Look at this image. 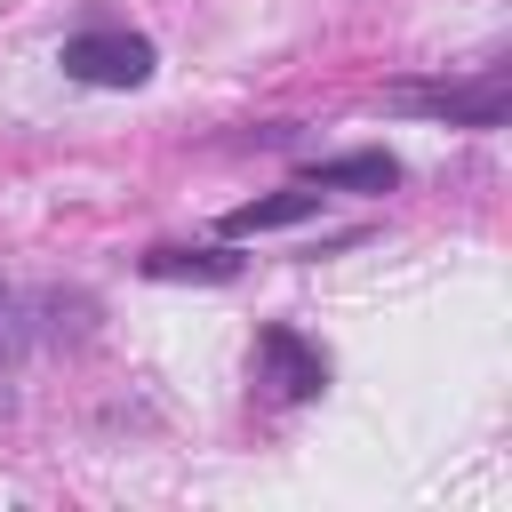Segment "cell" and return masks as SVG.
I'll return each instance as SVG.
<instances>
[{
	"label": "cell",
	"mask_w": 512,
	"mask_h": 512,
	"mask_svg": "<svg viewBox=\"0 0 512 512\" xmlns=\"http://www.w3.org/2000/svg\"><path fill=\"white\" fill-rule=\"evenodd\" d=\"M56 64H64V80H80V88H144L160 56H152V40L128 32V24H80V32L56 48Z\"/></svg>",
	"instance_id": "6da1fadb"
},
{
	"label": "cell",
	"mask_w": 512,
	"mask_h": 512,
	"mask_svg": "<svg viewBox=\"0 0 512 512\" xmlns=\"http://www.w3.org/2000/svg\"><path fill=\"white\" fill-rule=\"evenodd\" d=\"M392 104L400 112H424V120H448V128H504L512 80L488 64L480 80H408V88H392Z\"/></svg>",
	"instance_id": "7a4b0ae2"
},
{
	"label": "cell",
	"mask_w": 512,
	"mask_h": 512,
	"mask_svg": "<svg viewBox=\"0 0 512 512\" xmlns=\"http://www.w3.org/2000/svg\"><path fill=\"white\" fill-rule=\"evenodd\" d=\"M256 360H264V376L280 384V400H320V392H328V352H320L304 328H288V320H264V328H256Z\"/></svg>",
	"instance_id": "3957f363"
},
{
	"label": "cell",
	"mask_w": 512,
	"mask_h": 512,
	"mask_svg": "<svg viewBox=\"0 0 512 512\" xmlns=\"http://www.w3.org/2000/svg\"><path fill=\"white\" fill-rule=\"evenodd\" d=\"M296 184H312V192H392L400 160L392 152H336V160H312Z\"/></svg>",
	"instance_id": "277c9868"
},
{
	"label": "cell",
	"mask_w": 512,
	"mask_h": 512,
	"mask_svg": "<svg viewBox=\"0 0 512 512\" xmlns=\"http://www.w3.org/2000/svg\"><path fill=\"white\" fill-rule=\"evenodd\" d=\"M304 216H320V192H312V184H288V192L240 200V208L224 216V240H248V232H288V224H304Z\"/></svg>",
	"instance_id": "5b68a950"
},
{
	"label": "cell",
	"mask_w": 512,
	"mask_h": 512,
	"mask_svg": "<svg viewBox=\"0 0 512 512\" xmlns=\"http://www.w3.org/2000/svg\"><path fill=\"white\" fill-rule=\"evenodd\" d=\"M144 280H240V256L232 248H152Z\"/></svg>",
	"instance_id": "8992f818"
},
{
	"label": "cell",
	"mask_w": 512,
	"mask_h": 512,
	"mask_svg": "<svg viewBox=\"0 0 512 512\" xmlns=\"http://www.w3.org/2000/svg\"><path fill=\"white\" fill-rule=\"evenodd\" d=\"M32 336H40V328H32V296H16V288L0 280V368H8V360H24V352H32Z\"/></svg>",
	"instance_id": "52a82bcc"
},
{
	"label": "cell",
	"mask_w": 512,
	"mask_h": 512,
	"mask_svg": "<svg viewBox=\"0 0 512 512\" xmlns=\"http://www.w3.org/2000/svg\"><path fill=\"white\" fill-rule=\"evenodd\" d=\"M32 312H48V328H56V336H88V320H96V296H80V288H48Z\"/></svg>",
	"instance_id": "ba28073f"
}]
</instances>
